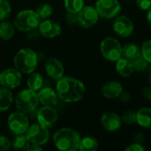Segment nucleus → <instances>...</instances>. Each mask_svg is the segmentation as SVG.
<instances>
[{"label":"nucleus","mask_w":151,"mask_h":151,"mask_svg":"<svg viewBox=\"0 0 151 151\" xmlns=\"http://www.w3.org/2000/svg\"><path fill=\"white\" fill-rule=\"evenodd\" d=\"M56 91L59 99L67 104H73L81 101L85 96L86 87L79 79L63 76L57 81Z\"/></svg>","instance_id":"1"},{"label":"nucleus","mask_w":151,"mask_h":151,"mask_svg":"<svg viewBox=\"0 0 151 151\" xmlns=\"http://www.w3.org/2000/svg\"><path fill=\"white\" fill-rule=\"evenodd\" d=\"M80 134L71 127H62L55 132L53 143L55 147L61 151H75L79 149L81 142Z\"/></svg>","instance_id":"2"},{"label":"nucleus","mask_w":151,"mask_h":151,"mask_svg":"<svg viewBox=\"0 0 151 151\" xmlns=\"http://www.w3.org/2000/svg\"><path fill=\"white\" fill-rule=\"evenodd\" d=\"M13 64L16 69L21 73L30 74L35 72L38 65V56L35 50L29 48L19 50L13 58Z\"/></svg>","instance_id":"3"},{"label":"nucleus","mask_w":151,"mask_h":151,"mask_svg":"<svg viewBox=\"0 0 151 151\" xmlns=\"http://www.w3.org/2000/svg\"><path fill=\"white\" fill-rule=\"evenodd\" d=\"M41 21L42 19L35 11L26 9L17 13L13 24L15 28L20 32H31L38 28Z\"/></svg>","instance_id":"4"},{"label":"nucleus","mask_w":151,"mask_h":151,"mask_svg":"<svg viewBox=\"0 0 151 151\" xmlns=\"http://www.w3.org/2000/svg\"><path fill=\"white\" fill-rule=\"evenodd\" d=\"M14 104L19 111H21L25 114L30 113L34 111L40 104L38 94L36 91L32 90L28 88L26 89H22L17 94Z\"/></svg>","instance_id":"5"},{"label":"nucleus","mask_w":151,"mask_h":151,"mask_svg":"<svg viewBox=\"0 0 151 151\" xmlns=\"http://www.w3.org/2000/svg\"><path fill=\"white\" fill-rule=\"evenodd\" d=\"M102 56L110 62H116L122 57V45L114 37L107 36L100 43Z\"/></svg>","instance_id":"6"},{"label":"nucleus","mask_w":151,"mask_h":151,"mask_svg":"<svg viewBox=\"0 0 151 151\" xmlns=\"http://www.w3.org/2000/svg\"><path fill=\"white\" fill-rule=\"evenodd\" d=\"M95 7L99 17L106 19L116 18L121 12V4L119 0H97Z\"/></svg>","instance_id":"7"},{"label":"nucleus","mask_w":151,"mask_h":151,"mask_svg":"<svg viewBox=\"0 0 151 151\" xmlns=\"http://www.w3.org/2000/svg\"><path fill=\"white\" fill-rule=\"evenodd\" d=\"M9 129L15 134H26L30 124L27 117L21 111H15L9 115L7 119Z\"/></svg>","instance_id":"8"},{"label":"nucleus","mask_w":151,"mask_h":151,"mask_svg":"<svg viewBox=\"0 0 151 151\" xmlns=\"http://www.w3.org/2000/svg\"><path fill=\"white\" fill-rule=\"evenodd\" d=\"M26 135L27 136L30 143L39 146L45 145L50 139V132L48 128L39 123L29 126L27 131L26 132Z\"/></svg>","instance_id":"9"},{"label":"nucleus","mask_w":151,"mask_h":151,"mask_svg":"<svg viewBox=\"0 0 151 151\" xmlns=\"http://www.w3.org/2000/svg\"><path fill=\"white\" fill-rule=\"evenodd\" d=\"M22 81V73L14 68H7L0 73V85L9 89L18 88Z\"/></svg>","instance_id":"10"},{"label":"nucleus","mask_w":151,"mask_h":151,"mask_svg":"<svg viewBox=\"0 0 151 151\" xmlns=\"http://www.w3.org/2000/svg\"><path fill=\"white\" fill-rule=\"evenodd\" d=\"M99 19V14L96 7L85 5L78 12V24L83 28H90L94 27Z\"/></svg>","instance_id":"11"},{"label":"nucleus","mask_w":151,"mask_h":151,"mask_svg":"<svg viewBox=\"0 0 151 151\" xmlns=\"http://www.w3.org/2000/svg\"><path fill=\"white\" fill-rule=\"evenodd\" d=\"M112 29L116 35L120 37H129L133 35L134 26L133 21L125 15H118L113 19Z\"/></svg>","instance_id":"12"},{"label":"nucleus","mask_w":151,"mask_h":151,"mask_svg":"<svg viewBox=\"0 0 151 151\" xmlns=\"http://www.w3.org/2000/svg\"><path fill=\"white\" fill-rule=\"evenodd\" d=\"M36 117L38 123L48 129L53 127L58 119V111L53 106H42L39 109Z\"/></svg>","instance_id":"13"},{"label":"nucleus","mask_w":151,"mask_h":151,"mask_svg":"<svg viewBox=\"0 0 151 151\" xmlns=\"http://www.w3.org/2000/svg\"><path fill=\"white\" fill-rule=\"evenodd\" d=\"M39 34L47 39H53L59 36L62 33V27L57 21L53 19H43L38 27Z\"/></svg>","instance_id":"14"},{"label":"nucleus","mask_w":151,"mask_h":151,"mask_svg":"<svg viewBox=\"0 0 151 151\" xmlns=\"http://www.w3.org/2000/svg\"><path fill=\"white\" fill-rule=\"evenodd\" d=\"M101 125L108 132H117L122 126V119L119 115L113 111L104 112L100 119Z\"/></svg>","instance_id":"15"},{"label":"nucleus","mask_w":151,"mask_h":151,"mask_svg":"<svg viewBox=\"0 0 151 151\" xmlns=\"http://www.w3.org/2000/svg\"><path fill=\"white\" fill-rule=\"evenodd\" d=\"M45 72L49 77L58 81L64 76L65 67L59 59L56 58H50L45 63Z\"/></svg>","instance_id":"16"},{"label":"nucleus","mask_w":151,"mask_h":151,"mask_svg":"<svg viewBox=\"0 0 151 151\" xmlns=\"http://www.w3.org/2000/svg\"><path fill=\"white\" fill-rule=\"evenodd\" d=\"M123 86L121 83L116 81H106L101 88V93L103 96L108 99L119 98L120 94L123 92Z\"/></svg>","instance_id":"17"},{"label":"nucleus","mask_w":151,"mask_h":151,"mask_svg":"<svg viewBox=\"0 0 151 151\" xmlns=\"http://www.w3.org/2000/svg\"><path fill=\"white\" fill-rule=\"evenodd\" d=\"M39 103L43 106H55L58 102V96L56 90L51 88H42L38 90Z\"/></svg>","instance_id":"18"},{"label":"nucleus","mask_w":151,"mask_h":151,"mask_svg":"<svg viewBox=\"0 0 151 151\" xmlns=\"http://www.w3.org/2000/svg\"><path fill=\"white\" fill-rule=\"evenodd\" d=\"M116 70L120 76L125 78L131 76L134 72L133 62L123 57L116 61Z\"/></svg>","instance_id":"19"},{"label":"nucleus","mask_w":151,"mask_h":151,"mask_svg":"<svg viewBox=\"0 0 151 151\" xmlns=\"http://www.w3.org/2000/svg\"><path fill=\"white\" fill-rule=\"evenodd\" d=\"M136 123L146 129H151V108L142 107L136 112Z\"/></svg>","instance_id":"20"},{"label":"nucleus","mask_w":151,"mask_h":151,"mask_svg":"<svg viewBox=\"0 0 151 151\" xmlns=\"http://www.w3.org/2000/svg\"><path fill=\"white\" fill-rule=\"evenodd\" d=\"M13 104V95L11 89L4 87L0 88V112L8 111Z\"/></svg>","instance_id":"21"},{"label":"nucleus","mask_w":151,"mask_h":151,"mask_svg":"<svg viewBox=\"0 0 151 151\" xmlns=\"http://www.w3.org/2000/svg\"><path fill=\"white\" fill-rule=\"evenodd\" d=\"M140 56H142V51H141V48L137 44L133 42H128L126 43L124 46H122L123 58L133 61Z\"/></svg>","instance_id":"22"},{"label":"nucleus","mask_w":151,"mask_h":151,"mask_svg":"<svg viewBox=\"0 0 151 151\" xmlns=\"http://www.w3.org/2000/svg\"><path fill=\"white\" fill-rule=\"evenodd\" d=\"M15 26L7 20H3L0 23V38L4 41H10L15 35Z\"/></svg>","instance_id":"23"},{"label":"nucleus","mask_w":151,"mask_h":151,"mask_svg":"<svg viewBox=\"0 0 151 151\" xmlns=\"http://www.w3.org/2000/svg\"><path fill=\"white\" fill-rule=\"evenodd\" d=\"M27 88L35 90V91H38L42 88V85H43V77L40 73H36V72H33L29 74L27 80Z\"/></svg>","instance_id":"24"},{"label":"nucleus","mask_w":151,"mask_h":151,"mask_svg":"<svg viewBox=\"0 0 151 151\" xmlns=\"http://www.w3.org/2000/svg\"><path fill=\"white\" fill-rule=\"evenodd\" d=\"M98 148V142L93 136H85L81 139L79 144V150L96 151Z\"/></svg>","instance_id":"25"},{"label":"nucleus","mask_w":151,"mask_h":151,"mask_svg":"<svg viewBox=\"0 0 151 151\" xmlns=\"http://www.w3.org/2000/svg\"><path fill=\"white\" fill-rule=\"evenodd\" d=\"M29 145H30V142L27 136L24 134H16V137L13 139L12 142V147L17 150H27Z\"/></svg>","instance_id":"26"},{"label":"nucleus","mask_w":151,"mask_h":151,"mask_svg":"<svg viewBox=\"0 0 151 151\" xmlns=\"http://www.w3.org/2000/svg\"><path fill=\"white\" fill-rule=\"evenodd\" d=\"M64 5L68 12L78 13L85 6V0H64Z\"/></svg>","instance_id":"27"},{"label":"nucleus","mask_w":151,"mask_h":151,"mask_svg":"<svg viewBox=\"0 0 151 151\" xmlns=\"http://www.w3.org/2000/svg\"><path fill=\"white\" fill-rule=\"evenodd\" d=\"M53 6L50 4V3H43V4H41L37 9L35 10V12H37L38 16L41 18L42 20L43 19H50V17L52 15L53 13Z\"/></svg>","instance_id":"28"},{"label":"nucleus","mask_w":151,"mask_h":151,"mask_svg":"<svg viewBox=\"0 0 151 151\" xmlns=\"http://www.w3.org/2000/svg\"><path fill=\"white\" fill-rule=\"evenodd\" d=\"M12 14V5L8 0H0V21L6 20Z\"/></svg>","instance_id":"29"},{"label":"nucleus","mask_w":151,"mask_h":151,"mask_svg":"<svg viewBox=\"0 0 151 151\" xmlns=\"http://www.w3.org/2000/svg\"><path fill=\"white\" fill-rule=\"evenodd\" d=\"M132 62H133L134 70V72H137V73L144 72L145 70H147L149 68V65H150V64L145 60V58L142 56L138 57Z\"/></svg>","instance_id":"30"},{"label":"nucleus","mask_w":151,"mask_h":151,"mask_svg":"<svg viewBox=\"0 0 151 151\" xmlns=\"http://www.w3.org/2000/svg\"><path fill=\"white\" fill-rule=\"evenodd\" d=\"M142 56L145 58V60L151 65V39L145 41L141 48Z\"/></svg>","instance_id":"31"},{"label":"nucleus","mask_w":151,"mask_h":151,"mask_svg":"<svg viewBox=\"0 0 151 151\" xmlns=\"http://www.w3.org/2000/svg\"><path fill=\"white\" fill-rule=\"evenodd\" d=\"M121 119L122 123H125L126 125H134L136 123V112L134 111H127L123 113Z\"/></svg>","instance_id":"32"},{"label":"nucleus","mask_w":151,"mask_h":151,"mask_svg":"<svg viewBox=\"0 0 151 151\" xmlns=\"http://www.w3.org/2000/svg\"><path fill=\"white\" fill-rule=\"evenodd\" d=\"M12 148V142L4 135H0V151L9 150Z\"/></svg>","instance_id":"33"},{"label":"nucleus","mask_w":151,"mask_h":151,"mask_svg":"<svg viewBox=\"0 0 151 151\" xmlns=\"http://www.w3.org/2000/svg\"><path fill=\"white\" fill-rule=\"evenodd\" d=\"M135 4L142 11H149L151 8V0H135Z\"/></svg>","instance_id":"34"},{"label":"nucleus","mask_w":151,"mask_h":151,"mask_svg":"<svg viewBox=\"0 0 151 151\" xmlns=\"http://www.w3.org/2000/svg\"><path fill=\"white\" fill-rule=\"evenodd\" d=\"M145 148L142 144L141 143H137V142H134L129 144L127 148L126 151H144Z\"/></svg>","instance_id":"35"},{"label":"nucleus","mask_w":151,"mask_h":151,"mask_svg":"<svg viewBox=\"0 0 151 151\" xmlns=\"http://www.w3.org/2000/svg\"><path fill=\"white\" fill-rule=\"evenodd\" d=\"M66 21L70 25H74V24L78 23V13H73V12H67Z\"/></svg>","instance_id":"36"},{"label":"nucleus","mask_w":151,"mask_h":151,"mask_svg":"<svg viewBox=\"0 0 151 151\" xmlns=\"http://www.w3.org/2000/svg\"><path fill=\"white\" fill-rule=\"evenodd\" d=\"M119 100H120L121 103L127 104V103H128V102L130 101V99H131V95H130L129 92L124 91V90H123V92L120 94V96H119Z\"/></svg>","instance_id":"37"},{"label":"nucleus","mask_w":151,"mask_h":151,"mask_svg":"<svg viewBox=\"0 0 151 151\" xmlns=\"http://www.w3.org/2000/svg\"><path fill=\"white\" fill-rule=\"evenodd\" d=\"M145 141V135L141 133V132H138L134 134V142H137V143H141V144H143Z\"/></svg>","instance_id":"38"},{"label":"nucleus","mask_w":151,"mask_h":151,"mask_svg":"<svg viewBox=\"0 0 151 151\" xmlns=\"http://www.w3.org/2000/svg\"><path fill=\"white\" fill-rule=\"evenodd\" d=\"M142 96L145 99H147L149 101H151V86L145 87L142 89Z\"/></svg>","instance_id":"39"},{"label":"nucleus","mask_w":151,"mask_h":151,"mask_svg":"<svg viewBox=\"0 0 151 151\" xmlns=\"http://www.w3.org/2000/svg\"><path fill=\"white\" fill-rule=\"evenodd\" d=\"M42 150V146H39V145H36V144H33V143H30V145L27 149V151H40Z\"/></svg>","instance_id":"40"},{"label":"nucleus","mask_w":151,"mask_h":151,"mask_svg":"<svg viewBox=\"0 0 151 151\" xmlns=\"http://www.w3.org/2000/svg\"><path fill=\"white\" fill-rule=\"evenodd\" d=\"M147 12H147V21H148L150 27H151V8L149 11H147Z\"/></svg>","instance_id":"41"},{"label":"nucleus","mask_w":151,"mask_h":151,"mask_svg":"<svg viewBox=\"0 0 151 151\" xmlns=\"http://www.w3.org/2000/svg\"><path fill=\"white\" fill-rule=\"evenodd\" d=\"M149 82H150V85L151 86V73H150V79H149Z\"/></svg>","instance_id":"42"},{"label":"nucleus","mask_w":151,"mask_h":151,"mask_svg":"<svg viewBox=\"0 0 151 151\" xmlns=\"http://www.w3.org/2000/svg\"><path fill=\"white\" fill-rule=\"evenodd\" d=\"M130 1H133V0H130Z\"/></svg>","instance_id":"43"},{"label":"nucleus","mask_w":151,"mask_h":151,"mask_svg":"<svg viewBox=\"0 0 151 151\" xmlns=\"http://www.w3.org/2000/svg\"><path fill=\"white\" fill-rule=\"evenodd\" d=\"M0 73H1V72H0Z\"/></svg>","instance_id":"44"}]
</instances>
